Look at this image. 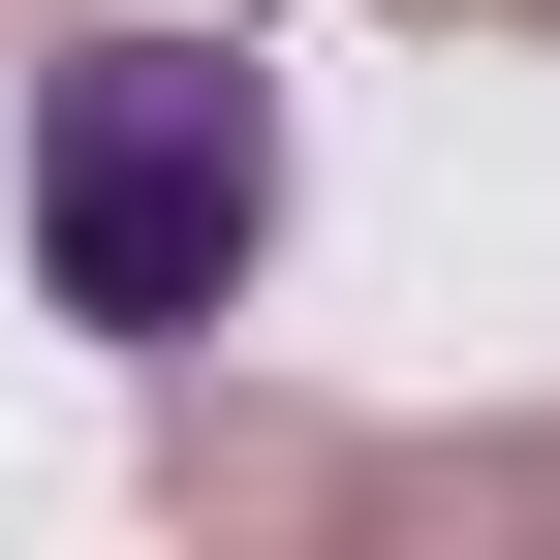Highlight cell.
I'll use <instances>...</instances> for the list:
<instances>
[{"instance_id": "obj_1", "label": "cell", "mask_w": 560, "mask_h": 560, "mask_svg": "<svg viewBox=\"0 0 560 560\" xmlns=\"http://www.w3.org/2000/svg\"><path fill=\"white\" fill-rule=\"evenodd\" d=\"M280 249V62L219 32H62L32 62V280L94 342H219Z\"/></svg>"}, {"instance_id": "obj_2", "label": "cell", "mask_w": 560, "mask_h": 560, "mask_svg": "<svg viewBox=\"0 0 560 560\" xmlns=\"http://www.w3.org/2000/svg\"><path fill=\"white\" fill-rule=\"evenodd\" d=\"M436 32H560V0H436Z\"/></svg>"}]
</instances>
